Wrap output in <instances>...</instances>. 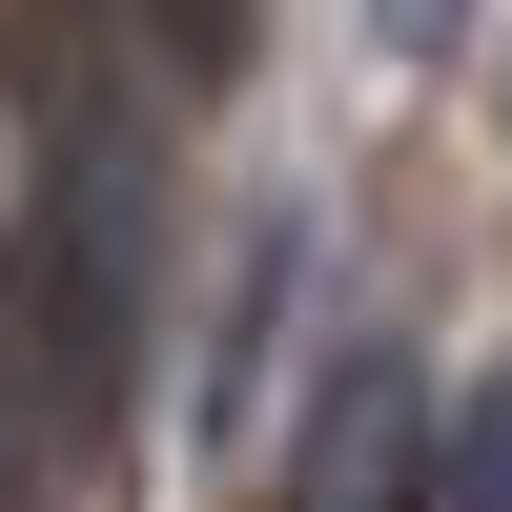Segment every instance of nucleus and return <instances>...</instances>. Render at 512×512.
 <instances>
[{"instance_id":"3","label":"nucleus","mask_w":512,"mask_h":512,"mask_svg":"<svg viewBox=\"0 0 512 512\" xmlns=\"http://www.w3.org/2000/svg\"><path fill=\"white\" fill-rule=\"evenodd\" d=\"M431 472H451V512H512V369H492V410L431 451Z\"/></svg>"},{"instance_id":"1","label":"nucleus","mask_w":512,"mask_h":512,"mask_svg":"<svg viewBox=\"0 0 512 512\" xmlns=\"http://www.w3.org/2000/svg\"><path fill=\"white\" fill-rule=\"evenodd\" d=\"M287 512H431V369L410 349H328L308 431H287Z\"/></svg>"},{"instance_id":"4","label":"nucleus","mask_w":512,"mask_h":512,"mask_svg":"<svg viewBox=\"0 0 512 512\" xmlns=\"http://www.w3.org/2000/svg\"><path fill=\"white\" fill-rule=\"evenodd\" d=\"M451 21H472V0H369V41H410V62H431Z\"/></svg>"},{"instance_id":"2","label":"nucleus","mask_w":512,"mask_h":512,"mask_svg":"<svg viewBox=\"0 0 512 512\" xmlns=\"http://www.w3.org/2000/svg\"><path fill=\"white\" fill-rule=\"evenodd\" d=\"M123 41H144L164 82H226L246 62V0H123Z\"/></svg>"}]
</instances>
